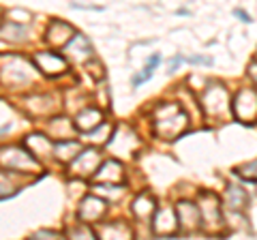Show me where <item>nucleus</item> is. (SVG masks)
<instances>
[{
    "label": "nucleus",
    "mask_w": 257,
    "mask_h": 240,
    "mask_svg": "<svg viewBox=\"0 0 257 240\" xmlns=\"http://www.w3.org/2000/svg\"><path fill=\"white\" fill-rule=\"evenodd\" d=\"M18 189H20V187L11 185V182L7 180L3 174H0V199H5V197H11V195H15V193H18Z\"/></svg>",
    "instance_id": "nucleus-24"
},
{
    "label": "nucleus",
    "mask_w": 257,
    "mask_h": 240,
    "mask_svg": "<svg viewBox=\"0 0 257 240\" xmlns=\"http://www.w3.org/2000/svg\"><path fill=\"white\" fill-rule=\"evenodd\" d=\"M77 30L71 26L69 22H62V20H54L50 26L45 30V43L52 45V47H64L71 39L75 37Z\"/></svg>",
    "instance_id": "nucleus-11"
},
{
    "label": "nucleus",
    "mask_w": 257,
    "mask_h": 240,
    "mask_svg": "<svg viewBox=\"0 0 257 240\" xmlns=\"http://www.w3.org/2000/svg\"><path fill=\"white\" fill-rule=\"evenodd\" d=\"M0 165L9 172H37L39 161L28 148H3L0 150Z\"/></svg>",
    "instance_id": "nucleus-4"
},
{
    "label": "nucleus",
    "mask_w": 257,
    "mask_h": 240,
    "mask_svg": "<svg viewBox=\"0 0 257 240\" xmlns=\"http://www.w3.org/2000/svg\"><path fill=\"white\" fill-rule=\"evenodd\" d=\"M231 114L236 120L246 125L257 123V90L253 88H242L231 99Z\"/></svg>",
    "instance_id": "nucleus-5"
},
{
    "label": "nucleus",
    "mask_w": 257,
    "mask_h": 240,
    "mask_svg": "<svg viewBox=\"0 0 257 240\" xmlns=\"http://www.w3.org/2000/svg\"><path fill=\"white\" fill-rule=\"evenodd\" d=\"M234 15H236V18H238L240 22H251V15H246L242 9H236V11H234Z\"/></svg>",
    "instance_id": "nucleus-28"
},
{
    "label": "nucleus",
    "mask_w": 257,
    "mask_h": 240,
    "mask_svg": "<svg viewBox=\"0 0 257 240\" xmlns=\"http://www.w3.org/2000/svg\"><path fill=\"white\" fill-rule=\"evenodd\" d=\"M184 62H191V65H212V58H208V56H189V58H184Z\"/></svg>",
    "instance_id": "nucleus-25"
},
{
    "label": "nucleus",
    "mask_w": 257,
    "mask_h": 240,
    "mask_svg": "<svg viewBox=\"0 0 257 240\" xmlns=\"http://www.w3.org/2000/svg\"><path fill=\"white\" fill-rule=\"evenodd\" d=\"M99 161H101V153L96 148L79 150V155L71 161V172L75 176H92L99 170Z\"/></svg>",
    "instance_id": "nucleus-9"
},
{
    "label": "nucleus",
    "mask_w": 257,
    "mask_h": 240,
    "mask_svg": "<svg viewBox=\"0 0 257 240\" xmlns=\"http://www.w3.org/2000/svg\"><path fill=\"white\" fill-rule=\"evenodd\" d=\"M248 77H251V82L255 84V88H257V60L255 62H251V65H248Z\"/></svg>",
    "instance_id": "nucleus-26"
},
{
    "label": "nucleus",
    "mask_w": 257,
    "mask_h": 240,
    "mask_svg": "<svg viewBox=\"0 0 257 240\" xmlns=\"http://www.w3.org/2000/svg\"><path fill=\"white\" fill-rule=\"evenodd\" d=\"M155 131L159 138H165V140H174L182 135L184 131L189 129V116L187 111L182 109L180 103H161L155 109Z\"/></svg>",
    "instance_id": "nucleus-1"
},
{
    "label": "nucleus",
    "mask_w": 257,
    "mask_h": 240,
    "mask_svg": "<svg viewBox=\"0 0 257 240\" xmlns=\"http://www.w3.org/2000/svg\"><path fill=\"white\" fill-rule=\"evenodd\" d=\"M176 217H178V227L180 231H195L204 225L202 223V212H199V206L193 202H178L176 206Z\"/></svg>",
    "instance_id": "nucleus-6"
},
{
    "label": "nucleus",
    "mask_w": 257,
    "mask_h": 240,
    "mask_svg": "<svg viewBox=\"0 0 257 240\" xmlns=\"http://www.w3.org/2000/svg\"><path fill=\"white\" fill-rule=\"evenodd\" d=\"M11 129V127L9 125H7V127H3V129H0V135H3V133H7V131H9Z\"/></svg>",
    "instance_id": "nucleus-30"
},
{
    "label": "nucleus",
    "mask_w": 257,
    "mask_h": 240,
    "mask_svg": "<svg viewBox=\"0 0 257 240\" xmlns=\"http://www.w3.org/2000/svg\"><path fill=\"white\" fill-rule=\"evenodd\" d=\"M73 125H75L77 131L88 133V131L96 129L99 125H103V114H101L99 109H94V107H86V109H82V111H79V114L75 116Z\"/></svg>",
    "instance_id": "nucleus-15"
},
{
    "label": "nucleus",
    "mask_w": 257,
    "mask_h": 240,
    "mask_svg": "<svg viewBox=\"0 0 257 240\" xmlns=\"http://www.w3.org/2000/svg\"><path fill=\"white\" fill-rule=\"evenodd\" d=\"M26 144V148L30 150L35 157H47L50 153H54V146L47 135H41V133H32L28 135V140L24 142Z\"/></svg>",
    "instance_id": "nucleus-17"
},
{
    "label": "nucleus",
    "mask_w": 257,
    "mask_h": 240,
    "mask_svg": "<svg viewBox=\"0 0 257 240\" xmlns=\"http://www.w3.org/2000/svg\"><path fill=\"white\" fill-rule=\"evenodd\" d=\"M131 210H133V214L138 219H142V221H146V219H150L152 214H155V210H157V202H155V197L152 195H140L138 199L133 202V206H131Z\"/></svg>",
    "instance_id": "nucleus-19"
},
{
    "label": "nucleus",
    "mask_w": 257,
    "mask_h": 240,
    "mask_svg": "<svg viewBox=\"0 0 257 240\" xmlns=\"http://www.w3.org/2000/svg\"><path fill=\"white\" fill-rule=\"evenodd\" d=\"M35 67H39L43 71V75H62V73H67V60H64V56L60 54H56L52 50H45V52H39L35 56Z\"/></svg>",
    "instance_id": "nucleus-8"
},
{
    "label": "nucleus",
    "mask_w": 257,
    "mask_h": 240,
    "mask_svg": "<svg viewBox=\"0 0 257 240\" xmlns=\"http://www.w3.org/2000/svg\"><path fill=\"white\" fill-rule=\"evenodd\" d=\"M92 178L96 182H120L124 178V172H122V165L116 159H111V161L99 165V170L92 174Z\"/></svg>",
    "instance_id": "nucleus-16"
},
{
    "label": "nucleus",
    "mask_w": 257,
    "mask_h": 240,
    "mask_svg": "<svg viewBox=\"0 0 257 240\" xmlns=\"http://www.w3.org/2000/svg\"><path fill=\"white\" fill-rule=\"evenodd\" d=\"M182 62H184V60H182V56H176V58L172 60V65H170V73H174V71L178 69V65H182Z\"/></svg>",
    "instance_id": "nucleus-29"
},
{
    "label": "nucleus",
    "mask_w": 257,
    "mask_h": 240,
    "mask_svg": "<svg viewBox=\"0 0 257 240\" xmlns=\"http://www.w3.org/2000/svg\"><path fill=\"white\" fill-rule=\"evenodd\" d=\"M64 54H67L69 58L77 60V62H84V60H88V58H92V56H94V50H92L90 41H88L84 35L75 33V37L71 39L67 45H64Z\"/></svg>",
    "instance_id": "nucleus-13"
},
{
    "label": "nucleus",
    "mask_w": 257,
    "mask_h": 240,
    "mask_svg": "<svg viewBox=\"0 0 257 240\" xmlns=\"http://www.w3.org/2000/svg\"><path fill=\"white\" fill-rule=\"evenodd\" d=\"M152 229H155V234L159 236H174L176 231H180L178 227V217H176V212L172 208H161V210H155L152 214Z\"/></svg>",
    "instance_id": "nucleus-12"
},
{
    "label": "nucleus",
    "mask_w": 257,
    "mask_h": 240,
    "mask_svg": "<svg viewBox=\"0 0 257 240\" xmlns=\"http://www.w3.org/2000/svg\"><path fill=\"white\" fill-rule=\"evenodd\" d=\"M159 62H161V56H159V54H152L150 60L146 62V67L142 69V73L133 77V88H140L144 82H148V79L152 77V73H155V69H157Z\"/></svg>",
    "instance_id": "nucleus-20"
},
{
    "label": "nucleus",
    "mask_w": 257,
    "mask_h": 240,
    "mask_svg": "<svg viewBox=\"0 0 257 240\" xmlns=\"http://www.w3.org/2000/svg\"><path fill=\"white\" fill-rule=\"evenodd\" d=\"M0 30H3V33H9V35H3V39H7V41H24V39L28 37L26 26H22V24H18V22L5 24Z\"/></svg>",
    "instance_id": "nucleus-21"
},
{
    "label": "nucleus",
    "mask_w": 257,
    "mask_h": 240,
    "mask_svg": "<svg viewBox=\"0 0 257 240\" xmlns=\"http://www.w3.org/2000/svg\"><path fill=\"white\" fill-rule=\"evenodd\" d=\"M105 210H107L105 199H101L96 195H86L82 199V204H79V208H77V217L84 223H96V221L103 219Z\"/></svg>",
    "instance_id": "nucleus-10"
},
{
    "label": "nucleus",
    "mask_w": 257,
    "mask_h": 240,
    "mask_svg": "<svg viewBox=\"0 0 257 240\" xmlns=\"http://www.w3.org/2000/svg\"><path fill=\"white\" fill-rule=\"evenodd\" d=\"M103 236H114V238H131V229H128L126 223L116 221L111 225L103 227Z\"/></svg>",
    "instance_id": "nucleus-22"
},
{
    "label": "nucleus",
    "mask_w": 257,
    "mask_h": 240,
    "mask_svg": "<svg viewBox=\"0 0 257 240\" xmlns=\"http://www.w3.org/2000/svg\"><path fill=\"white\" fill-rule=\"evenodd\" d=\"M197 206H199V212H202V223L206 227H214L223 221L219 197H216L214 193H210V191H202Z\"/></svg>",
    "instance_id": "nucleus-7"
},
{
    "label": "nucleus",
    "mask_w": 257,
    "mask_h": 240,
    "mask_svg": "<svg viewBox=\"0 0 257 240\" xmlns=\"http://www.w3.org/2000/svg\"><path fill=\"white\" fill-rule=\"evenodd\" d=\"M41 236H54V238H58L60 234H58V231H50V229H41V231H37V234H35V236H32V238H41Z\"/></svg>",
    "instance_id": "nucleus-27"
},
{
    "label": "nucleus",
    "mask_w": 257,
    "mask_h": 240,
    "mask_svg": "<svg viewBox=\"0 0 257 240\" xmlns=\"http://www.w3.org/2000/svg\"><path fill=\"white\" fill-rule=\"evenodd\" d=\"M255 60H257V56H255Z\"/></svg>",
    "instance_id": "nucleus-31"
},
{
    "label": "nucleus",
    "mask_w": 257,
    "mask_h": 240,
    "mask_svg": "<svg viewBox=\"0 0 257 240\" xmlns=\"http://www.w3.org/2000/svg\"><path fill=\"white\" fill-rule=\"evenodd\" d=\"M35 65H30L28 60L20 58V56H9V62L3 65L0 69V77L3 82L11 88H18V86H28L35 82Z\"/></svg>",
    "instance_id": "nucleus-3"
},
{
    "label": "nucleus",
    "mask_w": 257,
    "mask_h": 240,
    "mask_svg": "<svg viewBox=\"0 0 257 240\" xmlns=\"http://www.w3.org/2000/svg\"><path fill=\"white\" fill-rule=\"evenodd\" d=\"M79 144L75 140H60L58 144L54 146V157L58 161H64V163H71L73 159L79 155Z\"/></svg>",
    "instance_id": "nucleus-18"
},
{
    "label": "nucleus",
    "mask_w": 257,
    "mask_h": 240,
    "mask_svg": "<svg viewBox=\"0 0 257 240\" xmlns=\"http://www.w3.org/2000/svg\"><path fill=\"white\" fill-rule=\"evenodd\" d=\"M248 202H251V197H248V193H246L244 187H240V185H229L227 191H225V206H227L234 214L244 212L246 208H248Z\"/></svg>",
    "instance_id": "nucleus-14"
},
{
    "label": "nucleus",
    "mask_w": 257,
    "mask_h": 240,
    "mask_svg": "<svg viewBox=\"0 0 257 240\" xmlns=\"http://www.w3.org/2000/svg\"><path fill=\"white\" fill-rule=\"evenodd\" d=\"M236 174L244 182H257V159H253V161H248L244 165L236 167Z\"/></svg>",
    "instance_id": "nucleus-23"
},
{
    "label": "nucleus",
    "mask_w": 257,
    "mask_h": 240,
    "mask_svg": "<svg viewBox=\"0 0 257 240\" xmlns=\"http://www.w3.org/2000/svg\"><path fill=\"white\" fill-rule=\"evenodd\" d=\"M202 107L206 111V116L210 118H223L231 114V97L227 88L219 82L210 84L202 94Z\"/></svg>",
    "instance_id": "nucleus-2"
}]
</instances>
